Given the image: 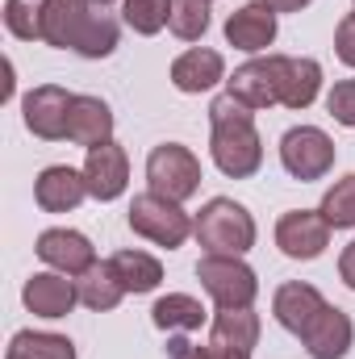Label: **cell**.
Here are the masks:
<instances>
[{
    "label": "cell",
    "instance_id": "14",
    "mask_svg": "<svg viewBox=\"0 0 355 359\" xmlns=\"http://www.w3.org/2000/svg\"><path fill=\"white\" fill-rule=\"evenodd\" d=\"M226 42L247 50V55H260L276 42V8L267 0H251L243 8H234L226 17Z\"/></svg>",
    "mask_w": 355,
    "mask_h": 359
},
{
    "label": "cell",
    "instance_id": "31",
    "mask_svg": "<svg viewBox=\"0 0 355 359\" xmlns=\"http://www.w3.org/2000/svg\"><path fill=\"white\" fill-rule=\"evenodd\" d=\"M335 55L355 67V13H347L343 21H339V29H335Z\"/></svg>",
    "mask_w": 355,
    "mask_h": 359
},
{
    "label": "cell",
    "instance_id": "13",
    "mask_svg": "<svg viewBox=\"0 0 355 359\" xmlns=\"http://www.w3.org/2000/svg\"><path fill=\"white\" fill-rule=\"evenodd\" d=\"M34 251H38V259L46 268L63 271V276H84L96 264V247L80 230H42Z\"/></svg>",
    "mask_w": 355,
    "mask_h": 359
},
{
    "label": "cell",
    "instance_id": "16",
    "mask_svg": "<svg viewBox=\"0 0 355 359\" xmlns=\"http://www.w3.org/2000/svg\"><path fill=\"white\" fill-rule=\"evenodd\" d=\"M84 196H92L88 180H84V172H76L67 163H55V168H46L42 176L34 180V201L46 213H72Z\"/></svg>",
    "mask_w": 355,
    "mask_h": 359
},
{
    "label": "cell",
    "instance_id": "18",
    "mask_svg": "<svg viewBox=\"0 0 355 359\" xmlns=\"http://www.w3.org/2000/svg\"><path fill=\"white\" fill-rule=\"evenodd\" d=\"M67 142L76 147H100L113 142V109L100 96H76L72 113H67Z\"/></svg>",
    "mask_w": 355,
    "mask_h": 359
},
{
    "label": "cell",
    "instance_id": "21",
    "mask_svg": "<svg viewBox=\"0 0 355 359\" xmlns=\"http://www.w3.org/2000/svg\"><path fill=\"white\" fill-rule=\"evenodd\" d=\"M322 92V63L318 59H288L284 55V80H280V104L284 109H309Z\"/></svg>",
    "mask_w": 355,
    "mask_h": 359
},
{
    "label": "cell",
    "instance_id": "32",
    "mask_svg": "<svg viewBox=\"0 0 355 359\" xmlns=\"http://www.w3.org/2000/svg\"><path fill=\"white\" fill-rule=\"evenodd\" d=\"M339 276H343V284L355 292V238L343 247V255H339Z\"/></svg>",
    "mask_w": 355,
    "mask_h": 359
},
{
    "label": "cell",
    "instance_id": "26",
    "mask_svg": "<svg viewBox=\"0 0 355 359\" xmlns=\"http://www.w3.org/2000/svg\"><path fill=\"white\" fill-rule=\"evenodd\" d=\"M322 217L335 226V230H351L355 226V172L343 180H335L330 188H326V196H322Z\"/></svg>",
    "mask_w": 355,
    "mask_h": 359
},
{
    "label": "cell",
    "instance_id": "19",
    "mask_svg": "<svg viewBox=\"0 0 355 359\" xmlns=\"http://www.w3.org/2000/svg\"><path fill=\"white\" fill-rule=\"evenodd\" d=\"M226 80V59L209 46H192L172 63V84L180 92H209Z\"/></svg>",
    "mask_w": 355,
    "mask_h": 359
},
{
    "label": "cell",
    "instance_id": "2",
    "mask_svg": "<svg viewBox=\"0 0 355 359\" xmlns=\"http://www.w3.org/2000/svg\"><path fill=\"white\" fill-rule=\"evenodd\" d=\"M117 21L96 0H42V42L76 50L84 59H109L117 50Z\"/></svg>",
    "mask_w": 355,
    "mask_h": 359
},
{
    "label": "cell",
    "instance_id": "17",
    "mask_svg": "<svg viewBox=\"0 0 355 359\" xmlns=\"http://www.w3.org/2000/svg\"><path fill=\"white\" fill-rule=\"evenodd\" d=\"M326 305V297L314 288V284H305V280H288V284H280L276 288V297H272V313H276V322L288 330V334H301L309 322H314V313Z\"/></svg>",
    "mask_w": 355,
    "mask_h": 359
},
{
    "label": "cell",
    "instance_id": "7",
    "mask_svg": "<svg viewBox=\"0 0 355 359\" xmlns=\"http://www.w3.org/2000/svg\"><path fill=\"white\" fill-rule=\"evenodd\" d=\"M280 163L284 172L301 184L309 180H322L330 168H335V142L326 130L318 126H293L284 138H280Z\"/></svg>",
    "mask_w": 355,
    "mask_h": 359
},
{
    "label": "cell",
    "instance_id": "30",
    "mask_svg": "<svg viewBox=\"0 0 355 359\" xmlns=\"http://www.w3.org/2000/svg\"><path fill=\"white\" fill-rule=\"evenodd\" d=\"M326 109L339 126H355V80H339L326 92Z\"/></svg>",
    "mask_w": 355,
    "mask_h": 359
},
{
    "label": "cell",
    "instance_id": "33",
    "mask_svg": "<svg viewBox=\"0 0 355 359\" xmlns=\"http://www.w3.org/2000/svg\"><path fill=\"white\" fill-rule=\"evenodd\" d=\"M188 359H251V355H247V351H226V347H213V343H209V347H196Z\"/></svg>",
    "mask_w": 355,
    "mask_h": 359
},
{
    "label": "cell",
    "instance_id": "8",
    "mask_svg": "<svg viewBox=\"0 0 355 359\" xmlns=\"http://www.w3.org/2000/svg\"><path fill=\"white\" fill-rule=\"evenodd\" d=\"M330 222L322 217V209H288L276 222V247L288 259H318L330 247Z\"/></svg>",
    "mask_w": 355,
    "mask_h": 359
},
{
    "label": "cell",
    "instance_id": "5",
    "mask_svg": "<svg viewBox=\"0 0 355 359\" xmlns=\"http://www.w3.org/2000/svg\"><path fill=\"white\" fill-rule=\"evenodd\" d=\"M196 280L217 309H247L260 297V276L243 264V255H205L196 264Z\"/></svg>",
    "mask_w": 355,
    "mask_h": 359
},
{
    "label": "cell",
    "instance_id": "27",
    "mask_svg": "<svg viewBox=\"0 0 355 359\" xmlns=\"http://www.w3.org/2000/svg\"><path fill=\"white\" fill-rule=\"evenodd\" d=\"M121 17H126V25H130L134 34L151 38V34H159V29L168 25L172 0H126V4H121Z\"/></svg>",
    "mask_w": 355,
    "mask_h": 359
},
{
    "label": "cell",
    "instance_id": "9",
    "mask_svg": "<svg viewBox=\"0 0 355 359\" xmlns=\"http://www.w3.org/2000/svg\"><path fill=\"white\" fill-rule=\"evenodd\" d=\"M280 80H284V55H267V59H251L234 67V76L226 80V92L251 109H272L280 104Z\"/></svg>",
    "mask_w": 355,
    "mask_h": 359
},
{
    "label": "cell",
    "instance_id": "11",
    "mask_svg": "<svg viewBox=\"0 0 355 359\" xmlns=\"http://www.w3.org/2000/svg\"><path fill=\"white\" fill-rule=\"evenodd\" d=\"M297 339L305 343L309 359H343L347 351H351V343H355V326L339 305L326 301V305L314 313V322H309Z\"/></svg>",
    "mask_w": 355,
    "mask_h": 359
},
{
    "label": "cell",
    "instance_id": "12",
    "mask_svg": "<svg viewBox=\"0 0 355 359\" xmlns=\"http://www.w3.org/2000/svg\"><path fill=\"white\" fill-rule=\"evenodd\" d=\"M21 301H25V309H29L34 318L55 322V318H67V313L76 309L80 288H76V280H67L63 271H34V276L25 280V288H21Z\"/></svg>",
    "mask_w": 355,
    "mask_h": 359
},
{
    "label": "cell",
    "instance_id": "6",
    "mask_svg": "<svg viewBox=\"0 0 355 359\" xmlns=\"http://www.w3.org/2000/svg\"><path fill=\"white\" fill-rule=\"evenodd\" d=\"M147 184H151V192L184 205L201 188V159L180 142H163L147 155Z\"/></svg>",
    "mask_w": 355,
    "mask_h": 359
},
{
    "label": "cell",
    "instance_id": "1",
    "mask_svg": "<svg viewBox=\"0 0 355 359\" xmlns=\"http://www.w3.org/2000/svg\"><path fill=\"white\" fill-rule=\"evenodd\" d=\"M209 155L217 163V172L230 180H251L264 163V138L255 130V109L243 104L239 96L222 92L209 104Z\"/></svg>",
    "mask_w": 355,
    "mask_h": 359
},
{
    "label": "cell",
    "instance_id": "23",
    "mask_svg": "<svg viewBox=\"0 0 355 359\" xmlns=\"http://www.w3.org/2000/svg\"><path fill=\"white\" fill-rule=\"evenodd\" d=\"M109 271L117 276V284L126 292H155L159 280H163V264L147 251H117L113 259H105Z\"/></svg>",
    "mask_w": 355,
    "mask_h": 359
},
{
    "label": "cell",
    "instance_id": "24",
    "mask_svg": "<svg viewBox=\"0 0 355 359\" xmlns=\"http://www.w3.org/2000/svg\"><path fill=\"white\" fill-rule=\"evenodd\" d=\"M4 359H76V343L51 330H17Z\"/></svg>",
    "mask_w": 355,
    "mask_h": 359
},
{
    "label": "cell",
    "instance_id": "25",
    "mask_svg": "<svg viewBox=\"0 0 355 359\" xmlns=\"http://www.w3.org/2000/svg\"><path fill=\"white\" fill-rule=\"evenodd\" d=\"M76 288H80V305H88V309H96V313L117 309L121 297H126V288L117 284V276L109 271V264H92V268L76 280Z\"/></svg>",
    "mask_w": 355,
    "mask_h": 359
},
{
    "label": "cell",
    "instance_id": "35",
    "mask_svg": "<svg viewBox=\"0 0 355 359\" xmlns=\"http://www.w3.org/2000/svg\"><path fill=\"white\" fill-rule=\"evenodd\" d=\"M96 4H100V8H105V4H113V0H96Z\"/></svg>",
    "mask_w": 355,
    "mask_h": 359
},
{
    "label": "cell",
    "instance_id": "29",
    "mask_svg": "<svg viewBox=\"0 0 355 359\" xmlns=\"http://www.w3.org/2000/svg\"><path fill=\"white\" fill-rule=\"evenodd\" d=\"M4 25L21 42H42V0H4Z\"/></svg>",
    "mask_w": 355,
    "mask_h": 359
},
{
    "label": "cell",
    "instance_id": "4",
    "mask_svg": "<svg viewBox=\"0 0 355 359\" xmlns=\"http://www.w3.org/2000/svg\"><path fill=\"white\" fill-rule=\"evenodd\" d=\"M130 230L138 234V238H147V243H155V247H184V238L192 234V217L180 209L176 201H168V196H159V192H138L134 201H130Z\"/></svg>",
    "mask_w": 355,
    "mask_h": 359
},
{
    "label": "cell",
    "instance_id": "15",
    "mask_svg": "<svg viewBox=\"0 0 355 359\" xmlns=\"http://www.w3.org/2000/svg\"><path fill=\"white\" fill-rule=\"evenodd\" d=\"M84 180H88V192L96 201H117L130 184V159L117 142H100L92 147L88 159H84Z\"/></svg>",
    "mask_w": 355,
    "mask_h": 359
},
{
    "label": "cell",
    "instance_id": "34",
    "mask_svg": "<svg viewBox=\"0 0 355 359\" xmlns=\"http://www.w3.org/2000/svg\"><path fill=\"white\" fill-rule=\"evenodd\" d=\"M267 4H272L276 13H301V8H305L309 0H267Z\"/></svg>",
    "mask_w": 355,
    "mask_h": 359
},
{
    "label": "cell",
    "instance_id": "10",
    "mask_svg": "<svg viewBox=\"0 0 355 359\" xmlns=\"http://www.w3.org/2000/svg\"><path fill=\"white\" fill-rule=\"evenodd\" d=\"M72 92L59 88V84H38L34 92H25L21 100V113H25V130L46 138V142H59L67 138V113H72Z\"/></svg>",
    "mask_w": 355,
    "mask_h": 359
},
{
    "label": "cell",
    "instance_id": "22",
    "mask_svg": "<svg viewBox=\"0 0 355 359\" xmlns=\"http://www.w3.org/2000/svg\"><path fill=\"white\" fill-rule=\"evenodd\" d=\"M151 322L168 334H192L205 326V305L188 292H168L151 305Z\"/></svg>",
    "mask_w": 355,
    "mask_h": 359
},
{
    "label": "cell",
    "instance_id": "28",
    "mask_svg": "<svg viewBox=\"0 0 355 359\" xmlns=\"http://www.w3.org/2000/svg\"><path fill=\"white\" fill-rule=\"evenodd\" d=\"M168 29L180 42H196L209 29V0H172V17Z\"/></svg>",
    "mask_w": 355,
    "mask_h": 359
},
{
    "label": "cell",
    "instance_id": "20",
    "mask_svg": "<svg viewBox=\"0 0 355 359\" xmlns=\"http://www.w3.org/2000/svg\"><path fill=\"white\" fill-rule=\"evenodd\" d=\"M209 343L213 347H226V351H247L260 343V313L247 305V309H217L213 313V326H209Z\"/></svg>",
    "mask_w": 355,
    "mask_h": 359
},
{
    "label": "cell",
    "instance_id": "3",
    "mask_svg": "<svg viewBox=\"0 0 355 359\" xmlns=\"http://www.w3.org/2000/svg\"><path fill=\"white\" fill-rule=\"evenodd\" d=\"M196 243L205 247V255H247L255 247V217L230 201V196H213L201 205L196 222H192Z\"/></svg>",
    "mask_w": 355,
    "mask_h": 359
}]
</instances>
